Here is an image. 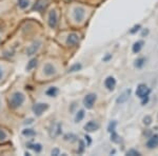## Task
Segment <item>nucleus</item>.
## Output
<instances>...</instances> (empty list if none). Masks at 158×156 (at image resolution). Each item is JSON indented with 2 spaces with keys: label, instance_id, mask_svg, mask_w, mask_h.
Returning <instances> with one entry per match:
<instances>
[{
  "label": "nucleus",
  "instance_id": "c756f323",
  "mask_svg": "<svg viewBox=\"0 0 158 156\" xmlns=\"http://www.w3.org/2000/svg\"><path fill=\"white\" fill-rule=\"evenodd\" d=\"M85 138H86V139L89 140V145H90V144H91V139H90V136H85Z\"/></svg>",
  "mask_w": 158,
  "mask_h": 156
},
{
  "label": "nucleus",
  "instance_id": "a211bd4d",
  "mask_svg": "<svg viewBox=\"0 0 158 156\" xmlns=\"http://www.w3.org/2000/svg\"><path fill=\"white\" fill-rule=\"evenodd\" d=\"M30 6V0H18V6L21 10L27 9Z\"/></svg>",
  "mask_w": 158,
  "mask_h": 156
},
{
  "label": "nucleus",
  "instance_id": "20e7f679",
  "mask_svg": "<svg viewBox=\"0 0 158 156\" xmlns=\"http://www.w3.org/2000/svg\"><path fill=\"white\" fill-rule=\"evenodd\" d=\"M96 99H97L96 94L90 93L83 98V104H85V107L86 109H92L94 107V104H95Z\"/></svg>",
  "mask_w": 158,
  "mask_h": 156
},
{
  "label": "nucleus",
  "instance_id": "6ab92c4d",
  "mask_svg": "<svg viewBox=\"0 0 158 156\" xmlns=\"http://www.w3.org/2000/svg\"><path fill=\"white\" fill-rule=\"evenodd\" d=\"M144 63H146V58H138V59L135 61V66L137 69H140L144 65Z\"/></svg>",
  "mask_w": 158,
  "mask_h": 156
},
{
  "label": "nucleus",
  "instance_id": "b1692460",
  "mask_svg": "<svg viewBox=\"0 0 158 156\" xmlns=\"http://www.w3.org/2000/svg\"><path fill=\"white\" fill-rule=\"evenodd\" d=\"M6 138H7L6 132L4 131V130L0 129V140H4V139H6Z\"/></svg>",
  "mask_w": 158,
  "mask_h": 156
},
{
  "label": "nucleus",
  "instance_id": "f257e3e1",
  "mask_svg": "<svg viewBox=\"0 0 158 156\" xmlns=\"http://www.w3.org/2000/svg\"><path fill=\"white\" fill-rule=\"evenodd\" d=\"M25 100V96L21 92H14L9 99V107L11 109H17L22 106Z\"/></svg>",
  "mask_w": 158,
  "mask_h": 156
},
{
  "label": "nucleus",
  "instance_id": "6e6552de",
  "mask_svg": "<svg viewBox=\"0 0 158 156\" xmlns=\"http://www.w3.org/2000/svg\"><path fill=\"white\" fill-rule=\"evenodd\" d=\"M43 73H44L45 76H53L57 73V71H56V68L52 63H45L43 65Z\"/></svg>",
  "mask_w": 158,
  "mask_h": 156
},
{
  "label": "nucleus",
  "instance_id": "9b49d317",
  "mask_svg": "<svg viewBox=\"0 0 158 156\" xmlns=\"http://www.w3.org/2000/svg\"><path fill=\"white\" fill-rule=\"evenodd\" d=\"M104 86H106V88L108 89L109 91H113L116 86V79L114 77H112V76H109V77L104 80Z\"/></svg>",
  "mask_w": 158,
  "mask_h": 156
},
{
  "label": "nucleus",
  "instance_id": "bb28decb",
  "mask_svg": "<svg viewBox=\"0 0 158 156\" xmlns=\"http://www.w3.org/2000/svg\"><path fill=\"white\" fill-rule=\"evenodd\" d=\"M139 30H140V25L137 24V25H135V27L131 31H130V33H131V34H134V33H136L137 31H139Z\"/></svg>",
  "mask_w": 158,
  "mask_h": 156
},
{
  "label": "nucleus",
  "instance_id": "f3484780",
  "mask_svg": "<svg viewBox=\"0 0 158 156\" xmlns=\"http://www.w3.org/2000/svg\"><path fill=\"white\" fill-rule=\"evenodd\" d=\"M36 65H37V59H36V58H33V59H31V60L29 61V63H27V71L33 70V69H34Z\"/></svg>",
  "mask_w": 158,
  "mask_h": 156
},
{
  "label": "nucleus",
  "instance_id": "f8f14e48",
  "mask_svg": "<svg viewBox=\"0 0 158 156\" xmlns=\"http://www.w3.org/2000/svg\"><path fill=\"white\" fill-rule=\"evenodd\" d=\"M99 129V124L94 120H91V121L86 122V124L85 126V130L86 132H94V131H97Z\"/></svg>",
  "mask_w": 158,
  "mask_h": 156
},
{
  "label": "nucleus",
  "instance_id": "4468645a",
  "mask_svg": "<svg viewBox=\"0 0 158 156\" xmlns=\"http://www.w3.org/2000/svg\"><path fill=\"white\" fill-rule=\"evenodd\" d=\"M143 44H144V42L143 41H137V42H135L134 44H133V48H132V51H133V53H139L140 52V50L142 48V47H143Z\"/></svg>",
  "mask_w": 158,
  "mask_h": 156
},
{
  "label": "nucleus",
  "instance_id": "dca6fc26",
  "mask_svg": "<svg viewBox=\"0 0 158 156\" xmlns=\"http://www.w3.org/2000/svg\"><path fill=\"white\" fill-rule=\"evenodd\" d=\"M27 148H29V149L34 150L35 152H37V153H39L40 151L42 150V145L40 144H29L27 145Z\"/></svg>",
  "mask_w": 158,
  "mask_h": 156
},
{
  "label": "nucleus",
  "instance_id": "2eb2a0df",
  "mask_svg": "<svg viewBox=\"0 0 158 156\" xmlns=\"http://www.w3.org/2000/svg\"><path fill=\"white\" fill-rule=\"evenodd\" d=\"M45 94L50 97H55L58 94V89L56 88V86H52V88H50L49 90H47Z\"/></svg>",
  "mask_w": 158,
  "mask_h": 156
},
{
  "label": "nucleus",
  "instance_id": "412c9836",
  "mask_svg": "<svg viewBox=\"0 0 158 156\" xmlns=\"http://www.w3.org/2000/svg\"><path fill=\"white\" fill-rule=\"evenodd\" d=\"M22 134H23L24 136H35V135H36V132L32 129H25L22 131Z\"/></svg>",
  "mask_w": 158,
  "mask_h": 156
},
{
  "label": "nucleus",
  "instance_id": "5701e85b",
  "mask_svg": "<svg viewBox=\"0 0 158 156\" xmlns=\"http://www.w3.org/2000/svg\"><path fill=\"white\" fill-rule=\"evenodd\" d=\"M117 126V122L116 121H112V122H110V124H109V127H108V131L110 133H112V132H114L115 131V128Z\"/></svg>",
  "mask_w": 158,
  "mask_h": 156
},
{
  "label": "nucleus",
  "instance_id": "1a4fd4ad",
  "mask_svg": "<svg viewBox=\"0 0 158 156\" xmlns=\"http://www.w3.org/2000/svg\"><path fill=\"white\" fill-rule=\"evenodd\" d=\"M79 42V35L77 33H71L67 38V44L70 47H74Z\"/></svg>",
  "mask_w": 158,
  "mask_h": 156
},
{
  "label": "nucleus",
  "instance_id": "7ed1b4c3",
  "mask_svg": "<svg viewBox=\"0 0 158 156\" xmlns=\"http://www.w3.org/2000/svg\"><path fill=\"white\" fill-rule=\"evenodd\" d=\"M85 7L82 6H76L75 9L73 10V17L76 21L80 22L82 21V19L85 18Z\"/></svg>",
  "mask_w": 158,
  "mask_h": 156
},
{
  "label": "nucleus",
  "instance_id": "393cba45",
  "mask_svg": "<svg viewBox=\"0 0 158 156\" xmlns=\"http://www.w3.org/2000/svg\"><path fill=\"white\" fill-rule=\"evenodd\" d=\"M127 155H132V156H139L140 155V153L138 152V151H136V150H130L127 152Z\"/></svg>",
  "mask_w": 158,
  "mask_h": 156
},
{
  "label": "nucleus",
  "instance_id": "a878e982",
  "mask_svg": "<svg viewBox=\"0 0 158 156\" xmlns=\"http://www.w3.org/2000/svg\"><path fill=\"white\" fill-rule=\"evenodd\" d=\"M151 122H152V118L150 116H146L143 118V124H147V126H149V124H151Z\"/></svg>",
  "mask_w": 158,
  "mask_h": 156
},
{
  "label": "nucleus",
  "instance_id": "c85d7f7f",
  "mask_svg": "<svg viewBox=\"0 0 158 156\" xmlns=\"http://www.w3.org/2000/svg\"><path fill=\"white\" fill-rule=\"evenodd\" d=\"M2 75H3V73H2V69L0 68V79L2 78Z\"/></svg>",
  "mask_w": 158,
  "mask_h": 156
},
{
  "label": "nucleus",
  "instance_id": "7c9ffc66",
  "mask_svg": "<svg viewBox=\"0 0 158 156\" xmlns=\"http://www.w3.org/2000/svg\"><path fill=\"white\" fill-rule=\"evenodd\" d=\"M148 33H149V31H143V33H142V35H147L148 34Z\"/></svg>",
  "mask_w": 158,
  "mask_h": 156
},
{
  "label": "nucleus",
  "instance_id": "9d476101",
  "mask_svg": "<svg viewBox=\"0 0 158 156\" xmlns=\"http://www.w3.org/2000/svg\"><path fill=\"white\" fill-rule=\"evenodd\" d=\"M147 147L148 149H155L158 147V134L153 135L149 138V140L147 141Z\"/></svg>",
  "mask_w": 158,
  "mask_h": 156
},
{
  "label": "nucleus",
  "instance_id": "f03ea898",
  "mask_svg": "<svg viewBox=\"0 0 158 156\" xmlns=\"http://www.w3.org/2000/svg\"><path fill=\"white\" fill-rule=\"evenodd\" d=\"M150 93H151V90L148 88V86H146L144 83H140L138 86H137L136 90V96H138L139 98H146V97H149Z\"/></svg>",
  "mask_w": 158,
  "mask_h": 156
},
{
  "label": "nucleus",
  "instance_id": "423d86ee",
  "mask_svg": "<svg viewBox=\"0 0 158 156\" xmlns=\"http://www.w3.org/2000/svg\"><path fill=\"white\" fill-rule=\"evenodd\" d=\"M48 109H49V106L47 103H42V102H39V103H36L33 106V112H34L36 116L42 115Z\"/></svg>",
  "mask_w": 158,
  "mask_h": 156
},
{
  "label": "nucleus",
  "instance_id": "39448f33",
  "mask_svg": "<svg viewBox=\"0 0 158 156\" xmlns=\"http://www.w3.org/2000/svg\"><path fill=\"white\" fill-rule=\"evenodd\" d=\"M41 47V41L40 40H35L34 42L31 43V45H29L27 48V56H32L34 54H36L38 52V50Z\"/></svg>",
  "mask_w": 158,
  "mask_h": 156
},
{
  "label": "nucleus",
  "instance_id": "aec40b11",
  "mask_svg": "<svg viewBox=\"0 0 158 156\" xmlns=\"http://www.w3.org/2000/svg\"><path fill=\"white\" fill-rule=\"evenodd\" d=\"M83 117H85V111H83V110H80V111H79L78 113H77V115H76L75 121L76 122H80L81 120L83 119Z\"/></svg>",
  "mask_w": 158,
  "mask_h": 156
},
{
  "label": "nucleus",
  "instance_id": "ddd939ff",
  "mask_svg": "<svg viewBox=\"0 0 158 156\" xmlns=\"http://www.w3.org/2000/svg\"><path fill=\"white\" fill-rule=\"evenodd\" d=\"M130 94H131V90H130V89H129V90H127V91H124L123 93L121 94V96L117 98L116 102H117L118 104H121V103H123V102H126V101L129 99Z\"/></svg>",
  "mask_w": 158,
  "mask_h": 156
},
{
  "label": "nucleus",
  "instance_id": "cd10ccee",
  "mask_svg": "<svg viewBox=\"0 0 158 156\" xmlns=\"http://www.w3.org/2000/svg\"><path fill=\"white\" fill-rule=\"evenodd\" d=\"M52 154H53V155H58V154H59V151L56 149V150H54V151H52Z\"/></svg>",
  "mask_w": 158,
  "mask_h": 156
},
{
  "label": "nucleus",
  "instance_id": "4be33fe9",
  "mask_svg": "<svg viewBox=\"0 0 158 156\" xmlns=\"http://www.w3.org/2000/svg\"><path fill=\"white\" fill-rule=\"evenodd\" d=\"M80 69H81V65H80V63H75V65H72L70 69H69V72H70V73L77 72V71L80 70Z\"/></svg>",
  "mask_w": 158,
  "mask_h": 156
},
{
  "label": "nucleus",
  "instance_id": "0eeeda50",
  "mask_svg": "<svg viewBox=\"0 0 158 156\" xmlns=\"http://www.w3.org/2000/svg\"><path fill=\"white\" fill-rule=\"evenodd\" d=\"M58 24V14L55 10H52L49 14V25L51 29H55Z\"/></svg>",
  "mask_w": 158,
  "mask_h": 156
}]
</instances>
